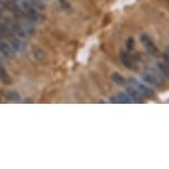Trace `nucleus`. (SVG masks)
<instances>
[{"instance_id": "nucleus-1", "label": "nucleus", "mask_w": 169, "mask_h": 169, "mask_svg": "<svg viewBox=\"0 0 169 169\" xmlns=\"http://www.w3.org/2000/svg\"><path fill=\"white\" fill-rule=\"evenodd\" d=\"M141 79L145 83L155 87H163L165 85V78L157 69H148L141 74Z\"/></svg>"}, {"instance_id": "nucleus-2", "label": "nucleus", "mask_w": 169, "mask_h": 169, "mask_svg": "<svg viewBox=\"0 0 169 169\" xmlns=\"http://www.w3.org/2000/svg\"><path fill=\"white\" fill-rule=\"evenodd\" d=\"M127 83L130 84V85H133L134 87L143 95V97H146V98H152V97H155V92H154V90L150 89L149 86H147L146 84L140 83V82L137 81L136 79L134 78L128 79Z\"/></svg>"}, {"instance_id": "nucleus-3", "label": "nucleus", "mask_w": 169, "mask_h": 169, "mask_svg": "<svg viewBox=\"0 0 169 169\" xmlns=\"http://www.w3.org/2000/svg\"><path fill=\"white\" fill-rule=\"evenodd\" d=\"M139 40H140L141 44L144 45L145 50L148 52V54H150L154 58H158V56H160V52L158 50L157 45L154 43V41L150 39V36L148 34L141 33L140 36H139Z\"/></svg>"}, {"instance_id": "nucleus-4", "label": "nucleus", "mask_w": 169, "mask_h": 169, "mask_svg": "<svg viewBox=\"0 0 169 169\" xmlns=\"http://www.w3.org/2000/svg\"><path fill=\"white\" fill-rule=\"evenodd\" d=\"M9 40V44L11 45V48L13 49L14 52H19V53H25V49H27V45H25V42L20 40L19 38H17V36H14L13 34L10 36L8 38Z\"/></svg>"}, {"instance_id": "nucleus-5", "label": "nucleus", "mask_w": 169, "mask_h": 169, "mask_svg": "<svg viewBox=\"0 0 169 169\" xmlns=\"http://www.w3.org/2000/svg\"><path fill=\"white\" fill-rule=\"evenodd\" d=\"M119 59H121V62H122L123 65H124L126 69L132 70V71H136V70H137L135 61L133 60V56H130L129 53L122 51L121 54H119Z\"/></svg>"}, {"instance_id": "nucleus-6", "label": "nucleus", "mask_w": 169, "mask_h": 169, "mask_svg": "<svg viewBox=\"0 0 169 169\" xmlns=\"http://www.w3.org/2000/svg\"><path fill=\"white\" fill-rule=\"evenodd\" d=\"M0 53L7 59H13L14 56V51L11 45L8 42L1 40V38H0Z\"/></svg>"}, {"instance_id": "nucleus-7", "label": "nucleus", "mask_w": 169, "mask_h": 169, "mask_svg": "<svg viewBox=\"0 0 169 169\" xmlns=\"http://www.w3.org/2000/svg\"><path fill=\"white\" fill-rule=\"evenodd\" d=\"M112 103H116V104H130V103H134V101L132 100V97L127 94V93H118L115 96L111 97Z\"/></svg>"}, {"instance_id": "nucleus-8", "label": "nucleus", "mask_w": 169, "mask_h": 169, "mask_svg": "<svg viewBox=\"0 0 169 169\" xmlns=\"http://www.w3.org/2000/svg\"><path fill=\"white\" fill-rule=\"evenodd\" d=\"M125 87H126V92H127V94L132 97V100H133L134 102H139L140 103L141 101H143V98H144L143 95H141L133 85H130V84H126Z\"/></svg>"}, {"instance_id": "nucleus-9", "label": "nucleus", "mask_w": 169, "mask_h": 169, "mask_svg": "<svg viewBox=\"0 0 169 169\" xmlns=\"http://www.w3.org/2000/svg\"><path fill=\"white\" fill-rule=\"evenodd\" d=\"M156 69L159 71V73L165 79H169V65L166 62H157L156 63Z\"/></svg>"}, {"instance_id": "nucleus-10", "label": "nucleus", "mask_w": 169, "mask_h": 169, "mask_svg": "<svg viewBox=\"0 0 169 169\" xmlns=\"http://www.w3.org/2000/svg\"><path fill=\"white\" fill-rule=\"evenodd\" d=\"M5 97L9 102H13V103H20L21 102V97H20L19 93L16 91H7L5 93Z\"/></svg>"}, {"instance_id": "nucleus-11", "label": "nucleus", "mask_w": 169, "mask_h": 169, "mask_svg": "<svg viewBox=\"0 0 169 169\" xmlns=\"http://www.w3.org/2000/svg\"><path fill=\"white\" fill-rule=\"evenodd\" d=\"M32 54H33V56L36 58V60H38V61L40 62L45 60V52L42 50L41 48L36 47V45H34V47L32 48Z\"/></svg>"}, {"instance_id": "nucleus-12", "label": "nucleus", "mask_w": 169, "mask_h": 169, "mask_svg": "<svg viewBox=\"0 0 169 169\" xmlns=\"http://www.w3.org/2000/svg\"><path fill=\"white\" fill-rule=\"evenodd\" d=\"M112 81L119 86H126V84H127V80L119 73H113L112 74Z\"/></svg>"}, {"instance_id": "nucleus-13", "label": "nucleus", "mask_w": 169, "mask_h": 169, "mask_svg": "<svg viewBox=\"0 0 169 169\" xmlns=\"http://www.w3.org/2000/svg\"><path fill=\"white\" fill-rule=\"evenodd\" d=\"M0 81H1L3 84H6V85H10V84H11V78H10V75L8 74V72H7L2 67H0Z\"/></svg>"}, {"instance_id": "nucleus-14", "label": "nucleus", "mask_w": 169, "mask_h": 169, "mask_svg": "<svg viewBox=\"0 0 169 169\" xmlns=\"http://www.w3.org/2000/svg\"><path fill=\"white\" fill-rule=\"evenodd\" d=\"M126 48H127L128 51H132L134 48V39L133 38H129V39L126 41Z\"/></svg>"}, {"instance_id": "nucleus-15", "label": "nucleus", "mask_w": 169, "mask_h": 169, "mask_svg": "<svg viewBox=\"0 0 169 169\" xmlns=\"http://www.w3.org/2000/svg\"><path fill=\"white\" fill-rule=\"evenodd\" d=\"M60 5H61V7L64 10H71V7H70L69 2L65 1V0H60Z\"/></svg>"}, {"instance_id": "nucleus-16", "label": "nucleus", "mask_w": 169, "mask_h": 169, "mask_svg": "<svg viewBox=\"0 0 169 169\" xmlns=\"http://www.w3.org/2000/svg\"><path fill=\"white\" fill-rule=\"evenodd\" d=\"M165 60H166V63L169 65V48L165 51Z\"/></svg>"}, {"instance_id": "nucleus-17", "label": "nucleus", "mask_w": 169, "mask_h": 169, "mask_svg": "<svg viewBox=\"0 0 169 169\" xmlns=\"http://www.w3.org/2000/svg\"><path fill=\"white\" fill-rule=\"evenodd\" d=\"M5 9H6V7H5V5H3L2 1L0 0V14H1L3 11H5Z\"/></svg>"}]
</instances>
